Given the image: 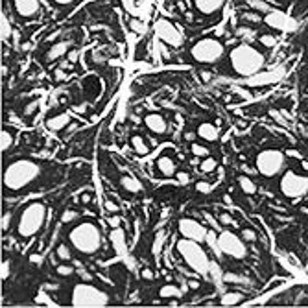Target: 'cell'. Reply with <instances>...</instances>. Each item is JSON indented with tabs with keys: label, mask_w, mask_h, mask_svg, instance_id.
Segmentation results:
<instances>
[{
	"label": "cell",
	"mask_w": 308,
	"mask_h": 308,
	"mask_svg": "<svg viewBox=\"0 0 308 308\" xmlns=\"http://www.w3.org/2000/svg\"><path fill=\"white\" fill-rule=\"evenodd\" d=\"M264 22H266L270 28L273 30H279V31H292L296 30V20L288 15H284L283 11H270L264 18Z\"/></svg>",
	"instance_id": "13"
},
{
	"label": "cell",
	"mask_w": 308,
	"mask_h": 308,
	"mask_svg": "<svg viewBox=\"0 0 308 308\" xmlns=\"http://www.w3.org/2000/svg\"><path fill=\"white\" fill-rule=\"evenodd\" d=\"M72 273H74V270L70 266H65V264H63V266H57V275H61V277H70Z\"/></svg>",
	"instance_id": "33"
},
{
	"label": "cell",
	"mask_w": 308,
	"mask_h": 308,
	"mask_svg": "<svg viewBox=\"0 0 308 308\" xmlns=\"http://www.w3.org/2000/svg\"><path fill=\"white\" fill-rule=\"evenodd\" d=\"M225 48L224 44L218 41V39H212V37H205L194 44L190 48V55L196 63L200 65H212L216 63L222 55H224Z\"/></svg>",
	"instance_id": "7"
},
{
	"label": "cell",
	"mask_w": 308,
	"mask_h": 308,
	"mask_svg": "<svg viewBox=\"0 0 308 308\" xmlns=\"http://www.w3.org/2000/svg\"><path fill=\"white\" fill-rule=\"evenodd\" d=\"M242 236H244V240H248V242L257 240V233H255L253 229H244L242 231Z\"/></svg>",
	"instance_id": "35"
},
{
	"label": "cell",
	"mask_w": 308,
	"mask_h": 308,
	"mask_svg": "<svg viewBox=\"0 0 308 308\" xmlns=\"http://www.w3.org/2000/svg\"><path fill=\"white\" fill-rule=\"evenodd\" d=\"M144 124H146V127L150 129L151 133H155V135L166 133V120H164V118H163L161 115H157V113L146 115Z\"/></svg>",
	"instance_id": "15"
},
{
	"label": "cell",
	"mask_w": 308,
	"mask_h": 308,
	"mask_svg": "<svg viewBox=\"0 0 308 308\" xmlns=\"http://www.w3.org/2000/svg\"><path fill=\"white\" fill-rule=\"evenodd\" d=\"M188 286H190V288H192V290H196V288H198V286H200V283H198V281H190V283H188Z\"/></svg>",
	"instance_id": "46"
},
{
	"label": "cell",
	"mask_w": 308,
	"mask_h": 308,
	"mask_svg": "<svg viewBox=\"0 0 308 308\" xmlns=\"http://www.w3.org/2000/svg\"><path fill=\"white\" fill-rule=\"evenodd\" d=\"M9 220H11V214H9V212H6V214L2 216V231L9 229Z\"/></svg>",
	"instance_id": "39"
},
{
	"label": "cell",
	"mask_w": 308,
	"mask_h": 308,
	"mask_svg": "<svg viewBox=\"0 0 308 308\" xmlns=\"http://www.w3.org/2000/svg\"><path fill=\"white\" fill-rule=\"evenodd\" d=\"M68 48H70V41H61L57 44H54L52 48L46 52V61H55L57 57H61L63 54H68Z\"/></svg>",
	"instance_id": "18"
},
{
	"label": "cell",
	"mask_w": 308,
	"mask_h": 308,
	"mask_svg": "<svg viewBox=\"0 0 308 308\" xmlns=\"http://www.w3.org/2000/svg\"><path fill=\"white\" fill-rule=\"evenodd\" d=\"M216 166H218L216 159H214V157H205L200 168H201V172H205V174H211V172H214V170H216Z\"/></svg>",
	"instance_id": "27"
},
{
	"label": "cell",
	"mask_w": 308,
	"mask_h": 308,
	"mask_svg": "<svg viewBox=\"0 0 308 308\" xmlns=\"http://www.w3.org/2000/svg\"><path fill=\"white\" fill-rule=\"evenodd\" d=\"M190 150H192V153H194V155H196V157H209V150H207L205 146L196 144V142H194Z\"/></svg>",
	"instance_id": "30"
},
{
	"label": "cell",
	"mask_w": 308,
	"mask_h": 308,
	"mask_svg": "<svg viewBox=\"0 0 308 308\" xmlns=\"http://www.w3.org/2000/svg\"><path fill=\"white\" fill-rule=\"evenodd\" d=\"M120 185L126 188L127 192H133V194L142 192V183L137 181V179L131 177V175H124V177H122V181H120Z\"/></svg>",
	"instance_id": "21"
},
{
	"label": "cell",
	"mask_w": 308,
	"mask_h": 308,
	"mask_svg": "<svg viewBox=\"0 0 308 308\" xmlns=\"http://www.w3.org/2000/svg\"><path fill=\"white\" fill-rule=\"evenodd\" d=\"M89 201H91V196H89V194H83V196H81V203H89Z\"/></svg>",
	"instance_id": "45"
},
{
	"label": "cell",
	"mask_w": 308,
	"mask_h": 308,
	"mask_svg": "<svg viewBox=\"0 0 308 308\" xmlns=\"http://www.w3.org/2000/svg\"><path fill=\"white\" fill-rule=\"evenodd\" d=\"M238 185H240V188L244 190L246 194H255L257 192V187H255V183L249 179V177H246V175H242V177H238Z\"/></svg>",
	"instance_id": "25"
},
{
	"label": "cell",
	"mask_w": 308,
	"mask_h": 308,
	"mask_svg": "<svg viewBox=\"0 0 308 308\" xmlns=\"http://www.w3.org/2000/svg\"><path fill=\"white\" fill-rule=\"evenodd\" d=\"M220 222L224 225H231L233 224V218H231V214H222V216H220Z\"/></svg>",
	"instance_id": "40"
},
{
	"label": "cell",
	"mask_w": 308,
	"mask_h": 308,
	"mask_svg": "<svg viewBox=\"0 0 308 308\" xmlns=\"http://www.w3.org/2000/svg\"><path fill=\"white\" fill-rule=\"evenodd\" d=\"M157 168H159V172L163 175H166V177H172V175L175 174V163L172 161V157H168V155H161V157H159Z\"/></svg>",
	"instance_id": "20"
},
{
	"label": "cell",
	"mask_w": 308,
	"mask_h": 308,
	"mask_svg": "<svg viewBox=\"0 0 308 308\" xmlns=\"http://www.w3.org/2000/svg\"><path fill=\"white\" fill-rule=\"evenodd\" d=\"M284 168V153L279 150H264L257 155V170L264 177H275Z\"/></svg>",
	"instance_id": "8"
},
{
	"label": "cell",
	"mask_w": 308,
	"mask_h": 308,
	"mask_svg": "<svg viewBox=\"0 0 308 308\" xmlns=\"http://www.w3.org/2000/svg\"><path fill=\"white\" fill-rule=\"evenodd\" d=\"M68 240L74 246V249L79 251V253L94 255L100 249V246H102V233H100V229L94 224L83 222V224L76 225L70 231Z\"/></svg>",
	"instance_id": "3"
},
{
	"label": "cell",
	"mask_w": 308,
	"mask_h": 308,
	"mask_svg": "<svg viewBox=\"0 0 308 308\" xmlns=\"http://www.w3.org/2000/svg\"><path fill=\"white\" fill-rule=\"evenodd\" d=\"M0 140H2V151H7L9 148L13 146V135L9 129H2V137H0Z\"/></svg>",
	"instance_id": "26"
},
{
	"label": "cell",
	"mask_w": 308,
	"mask_h": 308,
	"mask_svg": "<svg viewBox=\"0 0 308 308\" xmlns=\"http://www.w3.org/2000/svg\"><path fill=\"white\" fill-rule=\"evenodd\" d=\"M281 192L290 198V200H297L308 194V177L299 175L296 172H286L281 179Z\"/></svg>",
	"instance_id": "9"
},
{
	"label": "cell",
	"mask_w": 308,
	"mask_h": 308,
	"mask_svg": "<svg viewBox=\"0 0 308 308\" xmlns=\"http://www.w3.org/2000/svg\"><path fill=\"white\" fill-rule=\"evenodd\" d=\"M196 190H198V192H201V194H209L212 190V187L211 185H209V183H198V185H196Z\"/></svg>",
	"instance_id": "37"
},
{
	"label": "cell",
	"mask_w": 308,
	"mask_h": 308,
	"mask_svg": "<svg viewBox=\"0 0 308 308\" xmlns=\"http://www.w3.org/2000/svg\"><path fill=\"white\" fill-rule=\"evenodd\" d=\"M55 4H59V6H68V4H72L74 0H54Z\"/></svg>",
	"instance_id": "44"
},
{
	"label": "cell",
	"mask_w": 308,
	"mask_h": 308,
	"mask_svg": "<svg viewBox=\"0 0 308 308\" xmlns=\"http://www.w3.org/2000/svg\"><path fill=\"white\" fill-rule=\"evenodd\" d=\"M142 279L151 281V279H153V272H150V270H142Z\"/></svg>",
	"instance_id": "41"
},
{
	"label": "cell",
	"mask_w": 308,
	"mask_h": 308,
	"mask_svg": "<svg viewBox=\"0 0 308 308\" xmlns=\"http://www.w3.org/2000/svg\"><path fill=\"white\" fill-rule=\"evenodd\" d=\"M78 218V212L76 211H65L63 212V224H68V222H72Z\"/></svg>",
	"instance_id": "36"
},
{
	"label": "cell",
	"mask_w": 308,
	"mask_h": 308,
	"mask_svg": "<svg viewBox=\"0 0 308 308\" xmlns=\"http://www.w3.org/2000/svg\"><path fill=\"white\" fill-rule=\"evenodd\" d=\"M131 146H133V150L139 153V155H146L148 153V146H146L144 139L142 137H139V135H135V137H131Z\"/></svg>",
	"instance_id": "24"
},
{
	"label": "cell",
	"mask_w": 308,
	"mask_h": 308,
	"mask_svg": "<svg viewBox=\"0 0 308 308\" xmlns=\"http://www.w3.org/2000/svg\"><path fill=\"white\" fill-rule=\"evenodd\" d=\"M179 231H181L183 238H188V240H196V242L207 240V229L200 222L190 220V218H185V220L179 222Z\"/></svg>",
	"instance_id": "12"
},
{
	"label": "cell",
	"mask_w": 308,
	"mask_h": 308,
	"mask_svg": "<svg viewBox=\"0 0 308 308\" xmlns=\"http://www.w3.org/2000/svg\"><path fill=\"white\" fill-rule=\"evenodd\" d=\"M13 6H15V11L20 15V17L30 18L33 15L39 13V0H13Z\"/></svg>",
	"instance_id": "14"
},
{
	"label": "cell",
	"mask_w": 308,
	"mask_h": 308,
	"mask_svg": "<svg viewBox=\"0 0 308 308\" xmlns=\"http://www.w3.org/2000/svg\"><path fill=\"white\" fill-rule=\"evenodd\" d=\"M198 135H200L201 139L207 140V142H214V140H218V127L214 126V124H209V122H205V124H201L200 127H198Z\"/></svg>",
	"instance_id": "17"
},
{
	"label": "cell",
	"mask_w": 308,
	"mask_h": 308,
	"mask_svg": "<svg viewBox=\"0 0 308 308\" xmlns=\"http://www.w3.org/2000/svg\"><path fill=\"white\" fill-rule=\"evenodd\" d=\"M177 251L194 272L201 273V275H207L211 272V260L207 257L205 249L200 246V242L183 238L177 242Z\"/></svg>",
	"instance_id": "4"
},
{
	"label": "cell",
	"mask_w": 308,
	"mask_h": 308,
	"mask_svg": "<svg viewBox=\"0 0 308 308\" xmlns=\"http://www.w3.org/2000/svg\"><path fill=\"white\" fill-rule=\"evenodd\" d=\"M153 30H155V35H157L163 42H166L168 46H172V48H179V46L183 44V41H185L181 31L177 30L170 20H166V18H159V20H155Z\"/></svg>",
	"instance_id": "11"
},
{
	"label": "cell",
	"mask_w": 308,
	"mask_h": 308,
	"mask_svg": "<svg viewBox=\"0 0 308 308\" xmlns=\"http://www.w3.org/2000/svg\"><path fill=\"white\" fill-rule=\"evenodd\" d=\"M177 181L181 183V185H187V183L190 181V175H188L187 172H177Z\"/></svg>",
	"instance_id": "38"
},
{
	"label": "cell",
	"mask_w": 308,
	"mask_h": 308,
	"mask_svg": "<svg viewBox=\"0 0 308 308\" xmlns=\"http://www.w3.org/2000/svg\"><path fill=\"white\" fill-rule=\"evenodd\" d=\"M41 174L39 164L28 159H20L15 161L6 168L4 172V187L9 190H18V188L28 187L31 181H35Z\"/></svg>",
	"instance_id": "2"
},
{
	"label": "cell",
	"mask_w": 308,
	"mask_h": 308,
	"mask_svg": "<svg viewBox=\"0 0 308 308\" xmlns=\"http://www.w3.org/2000/svg\"><path fill=\"white\" fill-rule=\"evenodd\" d=\"M225 0H196V9L203 15H212L222 9Z\"/></svg>",
	"instance_id": "16"
},
{
	"label": "cell",
	"mask_w": 308,
	"mask_h": 308,
	"mask_svg": "<svg viewBox=\"0 0 308 308\" xmlns=\"http://www.w3.org/2000/svg\"><path fill=\"white\" fill-rule=\"evenodd\" d=\"M68 61H70V63H76V61H78V54H76V52H68Z\"/></svg>",
	"instance_id": "43"
},
{
	"label": "cell",
	"mask_w": 308,
	"mask_h": 308,
	"mask_svg": "<svg viewBox=\"0 0 308 308\" xmlns=\"http://www.w3.org/2000/svg\"><path fill=\"white\" fill-rule=\"evenodd\" d=\"M70 124V115L68 113H61V115L54 116V118H48L46 120V127L52 129V131H57V129H63Z\"/></svg>",
	"instance_id": "19"
},
{
	"label": "cell",
	"mask_w": 308,
	"mask_h": 308,
	"mask_svg": "<svg viewBox=\"0 0 308 308\" xmlns=\"http://www.w3.org/2000/svg\"><path fill=\"white\" fill-rule=\"evenodd\" d=\"M260 42H262L266 48H273V46L277 44V37L272 35V33H264V35H260Z\"/></svg>",
	"instance_id": "29"
},
{
	"label": "cell",
	"mask_w": 308,
	"mask_h": 308,
	"mask_svg": "<svg viewBox=\"0 0 308 308\" xmlns=\"http://www.w3.org/2000/svg\"><path fill=\"white\" fill-rule=\"evenodd\" d=\"M107 209H109V211H116L118 207H116L115 203H113V201H107Z\"/></svg>",
	"instance_id": "47"
},
{
	"label": "cell",
	"mask_w": 308,
	"mask_h": 308,
	"mask_svg": "<svg viewBox=\"0 0 308 308\" xmlns=\"http://www.w3.org/2000/svg\"><path fill=\"white\" fill-rule=\"evenodd\" d=\"M9 275H11V264H9V260H4L2 262V270H0V277H2V281H6Z\"/></svg>",
	"instance_id": "31"
},
{
	"label": "cell",
	"mask_w": 308,
	"mask_h": 308,
	"mask_svg": "<svg viewBox=\"0 0 308 308\" xmlns=\"http://www.w3.org/2000/svg\"><path fill=\"white\" fill-rule=\"evenodd\" d=\"M229 61L231 67L238 76H244V78H249V76H255L257 72L262 70L264 67V55L260 54L259 50L253 48L251 44H238L236 48L231 50L229 54Z\"/></svg>",
	"instance_id": "1"
},
{
	"label": "cell",
	"mask_w": 308,
	"mask_h": 308,
	"mask_svg": "<svg viewBox=\"0 0 308 308\" xmlns=\"http://www.w3.org/2000/svg\"><path fill=\"white\" fill-rule=\"evenodd\" d=\"M244 18H248V20H255V22L259 20V17H257L255 13H246V15H244Z\"/></svg>",
	"instance_id": "42"
},
{
	"label": "cell",
	"mask_w": 308,
	"mask_h": 308,
	"mask_svg": "<svg viewBox=\"0 0 308 308\" xmlns=\"http://www.w3.org/2000/svg\"><path fill=\"white\" fill-rule=\"evenodd\" d=\"M201 78H203V81H209L211 74H209V72H201Z\"/></svg>",
	"instance_id": "48"
},
{
	"label": "cell",
	"mask_w": 308,
	"mask_h": 308,
	"mask_svg": "<svg viewBox=\"0 0 308 308\" xmlns=\"http://www.w3.org/2000/svg\"><path fill=\"white\" fill-rule=\"evenodd\" d=\"M225 283H248V279H242V277H236L235 273H227L224 277Z\"/></svg>",
	"instance_id": "34"
},
{
	"label": "cell",
	"mask_w": 308,
	"mask_h": 308,
	"mask_svg": "<svg viewBox=\"0 0 308 308\" xmlns=\"http://www.w3.org/2000/svg\"><path fill=\"white\" fill-rule=\"evenodd\" d=\"M218 246L222 249V253L227 255V257H233V259H244L248 255L246 244L231 231H224L218 236Z\"/></svg>",
	"instance_id": "10"
},
{
	"label": "cell",
	"mask_w": 308,
	"mask_h": 308,
	"mask_svg": "<svg viewBox=\"0 0 308 308\" xmlns=\"http://www.w3.org/2000/svg\"><path fill=\"white\" fill-rule=\"evenodd\" d=\"M44 218H46V207L42 205V203H39V201L30 203L24 211L20 212L18 225H17L18 235L24 236V238H30V236L37 235L41 231L42 224H44Z\"/></svg>",
	"instance_id": "5"
},
{
	"label": "cell",
	"mask_w": 308,
	"mask_h": 308,
	"mask_svg": "<svg viewBox=\"0 0 308 308\" xmlns=\"http://www.w3.org/2000/svg\"><path fill=\"white\" fill-rule=\"evenodd\" d=\"M13 30H11V22H9V18L2 13V17H0V35H2V39L4 41H7L9 37H11Z\"/></svg>",
	"instance_id": "23"
},
{
	"label": "cell",
	"mask_w": 308,
	"mask_h": 308,
	"mask_svg": "<svg viewBox=\"0 0 308 308\" xmlns=\"http://www.w3.org/2000/svg\"><path fill=\"white\" fill-rule=\"evenodd\" d=\"M159 296H161V297H179V296H181V292L177 290L175 286H172V284H166V286H163V288H161Z\"/></svg>",
	"instance_id": "28"
},
{
	"label": "cell",
	"mask_w": 308,
	"mask_h": 308,
	"mask_svg": "<svg viewBox=\"0 0 308 308\" xmlns=\"http://www.w3.org/2000/svg\"><path fill=\"white\" fill-rule=\"evenodd\" d=\"M70 303L76 308H102L109 305V297L92 284H76Z\"/></svg>",
	"instance_id": "6"
},
{
	"label": "cell",
	"mask_w": 308,
	"mask_h": 308,
	"mask_svg": "<svg viewBox=\"0 0 308 308\" xmlns=\"http://www.w3.org/2000/svg\"><path fill=\"white\" fill-rule=\"evenodd\" d=\"M244 301V296L238 294V292H229V294H225L222 297V305L224 307H235V305H240Z\"/></svg>",
	"instance_id": "22"
},
{
	"label": "cell",
	"mask_w": 308,
	"mask_h": 308,
	"mask_svg": "<svg viewBox=\"0 0 308 308\" xmlns=\"http://www.w3.org/2000/svg\"><path fill=\"white\" fill-rule=\"evenodd\" d=\"M55 255H57L61 260H70V251H68V246H57Z\"/></svg>",
	"instance_id": "32"
}]
</instances>
